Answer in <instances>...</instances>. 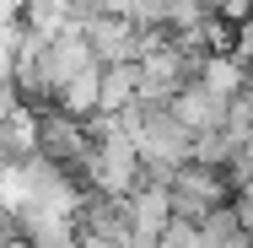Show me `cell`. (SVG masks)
Here are the masks:
<instances>
[{
    "instance_id": "5b68a950",
    "label": "cell",
    "mask_w": 253,
    "mask_h": 248,
    "mask_svg": "<svg viewBox=\"0 0 253 248\" xmlns=\"http://www.w3.org/2000/svg\"><path fill=\"white\" fill-rule=\"evenodd\" d=\"M167 113H172V119H178V124H183V130L200 141V135H215V130H226V113H232V102H221L210 87H200V81H194V87H183V92L172 98V108H167Z\"/></svg>"
},
{
    "instance_id": "277c9868",
    "label": "cell",
    "mask_w": 253,
    "mask_h": 248,
    "mask_svg": "<svg viewBox=\"0 0 253 248\" xmlns=\"http://www.w3.org/2000/svg\"><path fill=\"white\" fill-rule=\"evenodd\" d=\"M124 210H129V227H135V243L140 248H156L167 238V227L178 221V210H172V189L167 184H140V195L124 199Z\"/></svg>"
},
{
    "instance_id": "8992f818",
    "label": "cell",
    "mask_w": 253,
    "mask_h": 248,
    "mask_svg": "<svg viewBox=\"0 0 253 248\" xmlns=\"http://www.w3.org/2000/svg\"><path fill=\"white\" fill-rule=\"evenodd\" d=\"M140 108V65L102 70V113H135Z\"/></svg>"
},
{
    "instance_id": "7a4b0ae2",
    "label": "cell",
    "mask_w": 253,
    "mask_h": 248,
    "mask_svg": "<svg viewBox=\"0 0 253 248\" xmlns=\"http://www.w3.org/2000/svg\"><path fill=\"white\" fill-rule=\"evenodd\" d=\"M167 189H172V210H178V221H194V227L210 221L215 210H226L232 195H237V189H232V173H221V167H200V162H189Z\"/></svg>"
},
{
    "instance_id": "6da1fadb",
    "label": "cell",
    "mask_w": 253,
    "mask_h": 248,
    "mask_svg": "<svg viewBox=\"0 0 253 248\" xmlns=\"http://www.w3.org/2000/svg\"><path fill=\"white\" fill-rule=\"evenodd\" d=\"M140 162H146V178H151V184H172V178L194 162V135H189L167 108H146V124H140Z\"/></svg>"
},
{
    "instance_id": "3957f363",
    "label": "cell",
    "mask_w": 253,
    "mask_h": 248,
    "mask_svg": "<svg viewBox=\"0 0 253 248\" xmlns=\"http://www.w3.org/2000/svg\"><path fill=\"white\" fill-rule=\"evenodd\" d=\"M86 38H92V54H97L102 70H113V65H140V54H146V27L124 22V16H92V22H86Z\"/></svg>"
}]
</instances>
